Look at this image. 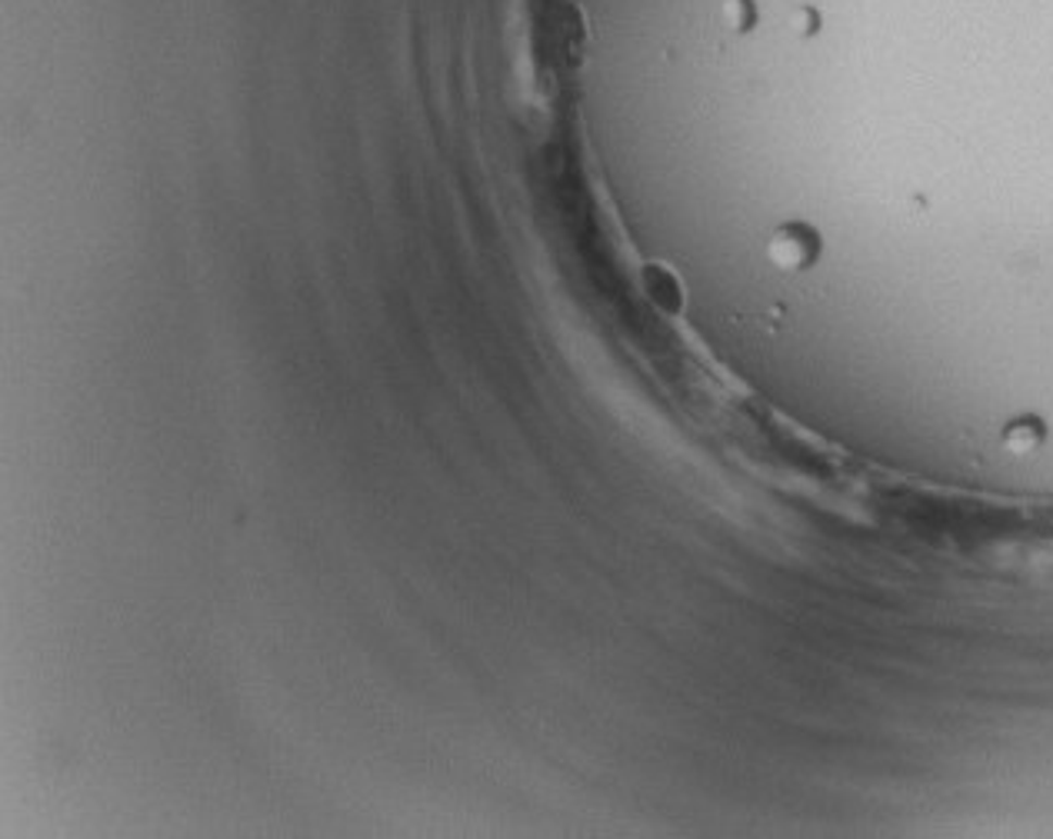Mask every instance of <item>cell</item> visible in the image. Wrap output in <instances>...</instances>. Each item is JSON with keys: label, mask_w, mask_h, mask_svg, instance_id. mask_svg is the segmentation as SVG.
<instances>
[{"label": "cell", "mask_w": 1053, "mask_h": 839, "mask_svg": "<svg viewBox=\"0 0 1053 839\" xmlns=\"http://www.w3.org/2000/svg\"><path fill=\"white\" fill-rule=\"evenodd\" d=\"M814 253H817V237L807 227H786L773 240V260L780 267H790V271L807 267L814 260Z\"/></svg>", "instance_id": "6da1fadb"}]
</instances>
